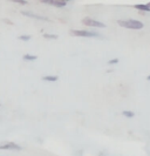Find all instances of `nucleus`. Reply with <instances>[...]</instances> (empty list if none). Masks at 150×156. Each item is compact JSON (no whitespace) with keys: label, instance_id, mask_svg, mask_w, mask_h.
Returning <instances> with one entry per match:
<instances>
[{"label":"nucleus","instance_id":"obj_1","mask_svg":"<svg viewBox=\"0 0 150 156\" xmlns=\"http://www.w3.org/2000/svg\"><path fill=\"white\" fill-rule=\"evenodd\" d=\"M117 23H119L121 27L128 28V30H142L143 28V23L138 21V20H134V19L119 20Z\"/></svg>","mask_w":150,"mask_h":156},{"label":"nucleus","instance_id":"obj_2","mask_svg":"<svg viewBox=\"0 0 150 156\" xmlns=\"http://www.w3.org/2000/svg\"><path fill=\"white\" fill-rule=\"evenodd\" d=\"M72 34L75 37H81V38H96L100 37V34L97 32H92V31H83V30H74L72 31Z\"/></svg>","mask_w":150,"mask_h":156},{"label":"nucleus","instance_id":"obj_3","mask_svg":"<svg viewBox=\"0 0 150 156\" xmlns=\"http://www.w3.org/2000/svg\"><path fill=\"white\" fill-rule=\"evenodd\" d=\"M82 23L86 26H92V27H101V28L106 27V25L103 23L99 21V20H95V19H92V18H85L82 20Z\"/></svg>","mask_w":150,"mask_h":156},{"label":"nucleus","instance_id":"obj_4","mask_svg":"<svg viewBox=\"0 0 150 156\" xmlns=\"http://www.w3.org/2000/svg\"><path fill=\"white\" fill-rule=\"evenodd\" d=\"M1 150H21V147L14 142H2L0 143Z\"/></svg>","mask_w":150,"mask_h":156},{"label":"nucleus","instance_id":"obj_5","mask_svg":"<svg viewBox=\"0 0 150 156\" xmlns=\"http://www.w3.org/2000/svg\"><path fill=\"white\" fill-rule=\"evenodd\" d=\"M42 2L51 5V6H55V7H65L67 5L66 1H61V0H42Z\"/></svg>","mask_w":150,"mask_h":156},{"label":"nucleus","instance_id":"obj_6","mask_svg":"<svg viewBox=\"0 0 150 156\" xmlns=\"http://www.w3.org/2000/svg\"><path fill=\"white\" fill-rule=\"evenodd\" d=\"M24 16H30V18H34V19H38V20H45V21H49V19L45 18V16H41L39 14H35V13H32V12H27V11H23L21 12Z\"/></svg>","mask_w":150,"mask_h":156},{"label":"nucleus","instance_id":"obj_7","mask_svg":"<svg viewBox=\"0 0 150 156\" xmlns=\"http://www.w3.org/2000/svg\"><path fill=\"white\" fill-rule=\"evenodd\" d=\"M135 8L141 9V11H145V12H150V2H149V4H147V5H143V4L135 5Z\"/></svg>","mask_w":150,"mask_h":156},{"label":"nucleus","instance_id":"obj_8","mask_svg":"<svg viewBox=\"0 0 150 156\" xmlns=\"http://www.w3.org/2000/svg\"><path fill=\"white\" fill-rule=\"evenodd\" d=\"M42 80L44 81H49V82H55V81H58V76H55V75H46V76L42 78Z\"/></svg>","mask_w":150,"mask_h":156},{"label":"nucleus","instance_id":"obj_9","mask_svg":"<svg viewBox=\"0 0 150 156\" xmlns=\"http://www.w3.org/2000/svg\"><path fill=\"white\" fill-rule=\"evenodd\" d=\"M37 55H31V54H25L24 55V60L26 61H34V60H37Z\"/></svg>","mask_w":150,"mask_h":156},{"label":"nucleus","instance_id":"obj_10","mask_svg":"<svg viewBox=\"0 0 150 156\" xmlns=\"http://www.w3.org/2000/svg\"><path fill=\"white\" fill-rule=\"evenodd\" d=\"M122 114H123L124 116H127V117H134L135 116L134 113H133V112H129V110H128V112H127V110H126V112H123Z\"/></svg>","mask_w":150,"mask_h":156},{"label":"nucleus","instance_id":"obj_11","mask_svg":"<svg viewBox=\"0 0 150 156\" xmlns=\"http://www.w3.org/2000/svg\"><path fill=\"white\" fill-rule=\"evenodd\" d=\"M45 38L46 39H58V35H55V34H45Z\"/></svg>","mask_w":150,"mask_h":156},{"label":"nucleus","instance_id":"obj_12","mask_svg":"<svg viewBox=\"0 0 150 156\" xmlns=\"http://www.w3.org/2000/svg\"><path fill=\"white\" fill-rule=\"evenodd\" d=\"M19 39L23 41H28V40H31V35H20Z\"/></svg>","mask_w":150,"mask_h":156},{"label":"nucleus","instance_id":"obj_13","mask_svg":"<svg viewBox=\"0 0 150 156\" xmlns=\"http://www.w3.org/2000/svg\"><path fill=\"white\" fill-rule=\"evenodd\" d=\"M117 62H119V59H111L110 61H109L110 65H114V63H117Z\"/></svg>","mask_w":150,"mask_h":156},{"label":"nucleus","instance_id":"obj_14","mask_svg":"<svg viewBox=\"0 0 150 156\" xmlns=\"http://www.w3.org/2000/svg\"><path fill=\"white\" fill-rule=\"evenodd\" d=\"M14 2H18V4H23V5H26L27 4V1H20V0H13Z\"/></svg>","mask_w":150,"mask_h":156},{"label":"nucleus","instance_id":"obj_15","mask_svg":"<svg viewBox=\"0 0 150 156\" xmlns=\"http://www.w3.org/2000/svg\"><path fill=\"white\" fill-rule=\"evenodd\" d=\"M148 80H149V81H150V75H149V76H148Z\"/></svg>","mask_w":150,"mask_h":156}]
</instances>
